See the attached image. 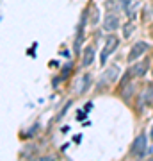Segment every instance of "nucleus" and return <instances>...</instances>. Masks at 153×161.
I'll return each instance as SVG.
<instances>
[{"mask_svg":"<svg viewBox=\"0 0 153 161\" xmlns=\"http://www.w3.org/2000/svg\"><path fill=\"white\" fill-rule=\"evenodd\" d=\"M91 84H93V75L91 74L80 75L79 79H77V82H75V92L79 93V95H84V93L91 88Z\"/></svg>","mask_w":153,"mask_h":161,"instance_id":"0eeeda50","label":"nucleus"},{"mask_svg":"<svg viewBox=\"0 0 153 161\" xmlns=\"http://www.w3.org/2000/svg\"><path fill=\"white\" fill-rule=\"evenodd\" d=\"M84 109H85V111H91V109H93V102H87Z\"/></svg>","mask_w":153,"mask_h":161,"instance_id":"f3484780","label":"nucleus"},{"mask_svg":"<svg viewBox=\"0 0 153 161\" xmlns=\"http://www.w3.org/2000/svg\"><path fill=\"white\" fill-rule=\"evenodd\" d=\"M148 48H150V45H148L146 41H139V43H135V45L130 48V52H128V58H126V61H128V63H134L135 59H139L141 56H144V54H146Z\"/></svg>","mask_w":153,"mask_h":161,"instance_id":"39448f33","label":"nucleus"},{"mask_svg":"<svg viewBox=\"0 0 153 161\" xmlns=\"http://www.w3.org/2000/svg\"><path fill=\"white\" fill-rule=\"evenodd\" d=\"M150 63H151L150 58L141 59V61H135V64L130 68L132 75H134V77H144V75L148 74V70H150Z\"/></svg>","mask_w":153,"mask_h":161,"instance_id":"6e6552de","label":"nucleus"},{"mask_svg":"<svg viewBox=\"0 0 153 161\" xmlns=\"http://www.w3.org/2000/svg\"><path fill=\"white\" fill-rule=\"evenodd\" d=\"M118 75H119V68H118V66H109L107 72H103L102 77H100V80H98L96 90H103L105 84L109 86L110 82H114V80L118 79Z\"/></svg>","mask_w":153,"mask_h":161,"instance_id":"7ed1b4c3","label":"nucleus"},{"mask_svg":"<svg viewBox=\"0 0 153 161\" xmlns=\"http://www.w3.org/2000/svg\"><path fill=\"white\" fill-rule=\"evenodd\" d=\"M150 136H151V140H153V127L150 129Z\"/></svg>","mask_w":153,"mask_h":161,"instance_id":"a211bd4d","label":"nucleus"},{"mask_svg":"<svg viewBox=\"0 0 153 161\" xmlns=\"http://www.w3.org/2000/svg\"><path fill=\"white\" fill-rule=\"evenodd\" d=\"M134 93H135V86H134V82H130V80H128L126 84H123V88H121V97L125 98L126 102L132 98V95H134Z\"/></svg>","mask_w":153,"mask_h":161,"instance_id":"f8f14e48","label":"nucleus"},{"mask_svg":"<svg viewBox=\"0 0 153 161\" xmlns=\"http://www.w3.org/2000/svg\"><path fill=\"white\" fill-rule=\"evenodd\" d=\"M118 45H119V38H118V36L109 34L107 40H105V47H103L102 54H100V63H102L103 66L107 64V58L112 54L114 50H116V48H118Z\"/></svg>","mask_w":153,"mask_h":161,"instance_id":"f03ea898","label":"nucleus"},{"mask_svg":"<svg viewBox=\"0 0 153 161\" xmlns=\"http://www.w3.org/2000/svg\"><path fill=\"white\" fill-rule=\"evenodd\" d=\"M118 27H119V18L114 13H107L105 18H103V31L105 32H114V31H118Z\"/></svg>","mask_w":153,"mask_h":161,"instance_id":"1a4fd4ad","label":"nucleus"},{"mask_svg":"<svg viewBox=\"0 0 153 161\" xmlns=\"http://www.w3.org/2000/svg\"><path fill=\"white\" fill-rule=\"evenodd\" d=\"M121 9L126 14L128 20H135L137 16V9H139V0H121Z\"/></svg>","mask_w":153,"mask_h":161,"instance_id":"423d86ee","label":"nucleus"},{"mask_svg":"<svg viewBox=\"0 0 153 161\" xmlns=\"http://www.w3.org/2000/svg\"><path fill=\"white\" fill-rule=\"evenodd\" d=\"M130 154L135 156V158H144L148 154V138L144 132H141L135 140H134V143H132V149H130Z\"/></svg>","mask_w":153,"mask_h":161,"instance_id":"f257e3e1","label":"nucleus"},{"mask_svg":"<svg viewBox=\"0 0 153 161\" xmlns=\"http://www.w3.org/2000/svg\"><path fill=\"white\" fill-rule=\"evenodd\" d=\"M87 14H89V9H85L82 13V18H80V25H79V31H77V38H75V45H73L75 54L80 52V47H82V41H84V29H85V23H87Z\"/></svg>","mask_w":153,"mask_h":161,"instance_id":"20e7f679","label":"nucleus"},{"mask_svg":"<svg viewBox=\"0 0 153 161\" xmlns=\"http://www.w3.org/2000/svg\"><path fill=\"white\" fill-rule=\"evenodd\" d=\"M73 142L75 143H80V142H82V134H77V136L73 138Z\"/></svg>","mask_w":153,"mask_h":161,"instance_id":"dca6fc26","label":"nucleus"},{"mask_svg":"<svg viewBox=\"0 0 153 161\" xmlns=\"http://www.w3.org/2000/svg\"><path fill=\"white\" fill-rule=\"evenodd\" d=\"M94 54H96V50H94V47L93 45L85 47L84 54H82V66H89V64H93V61H94Z\"/></svg>","mask_w":153,"mask_h":161,"instance_id":"9b49d317","label":"nucleus"},{"mask_svg":"<svg viewBox=\"0 0 153 161\" xmlns=\"http://www.w3.org/2000/svg\"><path fill=\"white\" fill-rule=\"evenodd\" d=\"M85 115H87V111H77V116H75V118H77V120L79 122H82V120H85Z\"/></svg>","mask_w":153,"mask_h":161,"instance_id":"2eb2a0df","label":"nucleus"},{"mask_svg":"<svg viewBox=\"0 0 153 161\" xmlns=\"http://www.w3.org/2000/svg\"><path fill=\"white\" fill-rule=\"evenodd\" d=\"M134 31H135V23H134V20H128V22L123 25V36H125V38H130Z\"/></svg>","mask_w":153,"mask_h":161,"instance_id":"ddd939ff","label":"nucleus"},{"mask_svg":"<svg viewBox=\"0 0 153 161\" xmlns=\"http://www.w3.org/2000/svg\"><path fill=\"white\" fill-rule=\"evenodd\" d=\"M71 68H73V64L68 63L66 66L63 68V74H61V79H66V77H69V72H71Z\"/></svg>","mask_w":153,"mask_h":161,"instance_id":"4468645a","label":"nucleus"},{"mask_svg":"<svg viewBox=\"0 0 153 161\" xmlns=\"http://www.w3.org/2000/svg\"><path fill=\"white\" fill-rule=\"evenodd\" d=\"M137 108L139 109H142L144 106H148V104H153V86H146L144 88V92L139 95V100H137Z\"/></svg>","mask_w":153,"mask_h":161,"instance_id":"9d476101","label":"nucleus"}]
</instances>
